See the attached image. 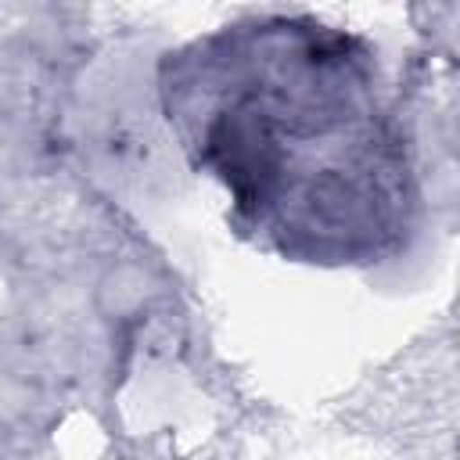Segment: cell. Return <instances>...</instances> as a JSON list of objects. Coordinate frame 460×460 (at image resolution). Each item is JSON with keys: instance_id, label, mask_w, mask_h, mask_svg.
<instances>
[{"instance_id": "cell-1", "label": "cell", "mask_w": 460, "mask_h": 460, "mask_svg": "<svg viewBox=\"0 0 460 460\" xmlns=\"http://www.w3.org/2000/svg\"><path fill=\"white\" fill-rule=\"evenodd\" d=\"M165 115L230 219L305 262H374L413 226L402 129L359 36L313 18H248L162 65Z\"/></svg>"}]
</instances>
